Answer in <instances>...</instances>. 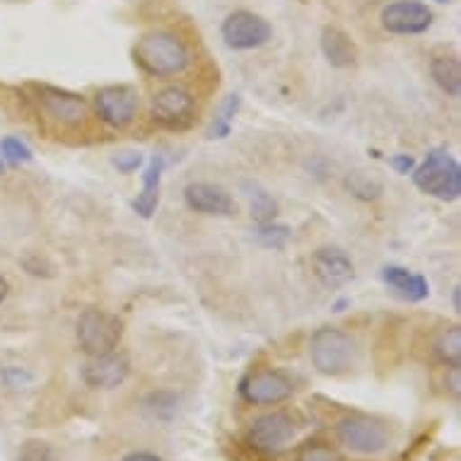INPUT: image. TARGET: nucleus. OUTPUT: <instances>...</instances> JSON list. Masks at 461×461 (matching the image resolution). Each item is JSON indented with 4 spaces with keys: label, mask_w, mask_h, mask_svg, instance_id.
<instances>
[{
    "label": "nucleus",
    "mask_w": 461,
    "mask_h": 461,
    "mask_svg": "<svg viewBox=\"0 0 461 461\" xmlns=\"http://www.w3.org/2000/svg\"><path fill=\"white\" fill-rule=\"evenodd\" d=\"M133 59L152 77H175L189 66V49L172 32H148L133 44Z\"/></svg>",
    "instance_id": "nucleus-1"
},
{
    "label": "nucleus",
    "mask_w": 461,
    "mask_h": 461,
    "mask_svg": "<svg viewBox=\"0 0 461 461\" xmlns=\"http://www.w3.org/2000/svg\"><path fill=\"white\" fill-rule=\"evenodd\" d=\"M418 189L439 201H456L461 196V165L452 152L435 148L411 172Z\"/></svg>",
    "instance_id": "nucleus-2"
},
{
    "label": "nucleus",
    "mask_w": 461,
    "mask_h": 461,
    "mask_svg": "<svg viewBox=\"0 0 461 461\" xmlns=\"http://www.w3.org/2000/svg\"><path fill=\"white\" fill-rule=\"evenodd\" d=\"M310 357L317 372L326 377H340L348 375L357 363L356 340L348 333L333 329V326H321L312 333Z\"/></svg>",
    "instance_id": "nucleus-3"
},
{
    "label": "nucleus",
    "mask_w": 461,
    "mask_h": 461,
    "mask_svg": "<svg viewBox=\"0 0 461 461\" xmlns=\"http://www.w3.org/2000/svg\"><path fill=\"white\" fill-rule=\"evenodd\" d=\"M77 343L85 356L97 357L116 350L123 336V321L102 310H85L76 324Z\"/></svg>",
    "instance_id": "nucleus-4"
},
{
    "label": "nucleus",
    "mask_w": 461,
    "mask_h": 461,
    "mask_svg": "<svg viewBox=\"0 0 461 461\" xmlns=\"http://www.w3.org/2000/svg\"><path fill=\"white\" fill-rule=\"evenodd\" d=\"M32 90H34L32 99H34L39 113L44 116L46 122L56 123L61 129H77V126H83L87 122L90 109H87V102L80 95L59 90V87H51V85H34Z\"/></svg>",
    "instance_id": "nucleus-5"
},
{
    "label": "nucleus",
    "mask_w": 461,
    "mask_h": 461,
    "mask_svg": "<svg viewBox=\"0 0 461 461\" xmlns=\"http://www.w3.org/2000/svg\"><path fill=\"white\" fill-rule=\"evenodd\" d=\"M220 34H222V41L230 49H235V51H251V49L268 44L273 37V30L268 20H264L257 13H251V10H235V13H230L222 20Z\"/></svg>",
    "instance_id": "nucleus-6"
},
{
    "label": "nucleus",
    "mask_w": 461,
    "mask_h": 461,
    "mask_svg": "<svg viewBox=\"0 0 461 461\" xmlns=\"http://www.w3.org/2000/svg\"><path fill=\"white\" fill-rule=\"evenodd\" d=\"M295 392L293 379L285 372L271 370H251L247 377L240 382V396L251 406H278L287 401Z\"/></svg>",
    "instance_id": "nucleus-7"
},
{
    "label": "nucleus",
    "mask_w": 461,
    "mask_h": 461,
    "mask_svg": "<svg viewBox=\"0 0 461 461\" xmlns=\"http://www.w3.org/2000/svg\"><path fill=\"white\" fill-rule=\"evenodd\" d=\"M336 432H339L340 442L348 447L350 452L357 454L384 452L386 447H389V439H392L389 428L382 420L372 416H363V413L343 418Z\"/></svg>",
    "instance_id": "nucleus-8"
},
{
    "label": "nucleus",
    "mask_w": 461,
    "mask_h": 461,
    "mask_svg": "<svg viewBox=\"0 0 461 461\" xmlns=\"http://www.w3.org/2000/svg\"><path fill=\"white\" fill-rule=\"evenodd\" d=\"M138 106V90L131 85H106L95 95V112L112 129H126L136 122Z\"/></svg>",
    "instance_id": "nucleus-9"
},
{
    "label": "nucleus",
    "mask_w": 461,
    "mask_h": 461,
    "mask_svg": "<svg viewBox=\"0 0 461 461\" xmlns=\"http://www.w3.org/2000/svg\"><path fill=\"white\" fill-rule=\"evenodd\" d=\"M297 435L295 418L285 413V411H273L266 416L257 418L249 428V445L258 452L278 454L293 445Z\"/></svg>",
    "instance_id": "nucleus-10"
},
{
    "label": "nucleus",
    "mask_w": 461,
    "mask_h": 461,
    "mask_svg": "<svg viewBox=\"0 0 461 461\" xmlns=\"http://www.w3.org/2000/svg\"><path fill=\"white\" fill-rule=\"evenodd\" d=\"M379 20L389 34L413 37V34H423V32L430 30L435 15L420 0H396L382 10Z\"/></svg>",
    "instance_id": "nucleus-11"
},
{
    "label": "nucleus",
    "mask_w": 461,
    "mask_h": 461,
    "mask_svg": "<svg viewBox=\"0 0 461 461\" xmlns=\"http://www.w3.org/2000/svg\"><path fill=\"white\" fill-rule=\"evenodd\" d=\"M194 112H196V99L189 90L184 87H165L159 90L150 102V113L152 119L162 126H169V129H184L189 126L191 119H194Z\"/></svg>",
    "instance_id": "nucleus-12"
},
{
    "label": "nucleus",
    "mask_w": 461,
    "mask_h": 461,
    "mask_svg": "<svg viewBox=\"0 0 461 461\" xmlns=\"http://www.w3.org/2000/svg\"><path fill=\"white\" fill-rule=\"evenodd\" d=\"M184 201L189 205V211L201 212V215H212V218L237 215L235 198L230 196L222 186H215L211 182H191L184 189Z\"/></svg>",
    "instance_id": "nucleus-13"
},
{
    "label": "nucleus",
    "mask_w": 461,
    "mask_h": 461,
    "mask_svg": "<svg viewBox=\"0 0 461 461\" xmlns=\"http://www.w3.org/2000/svg\"><path fill=\"white\" fill-rule=\"evenodd\" d=\"M312 271L321 285L329 287V290H339L353 280L356 266H353L348 254L339 247H321L312 254Z\"/></svg>",
    "instance_id": "nucleus-14"
},
{
    "label": "nucleus",
    "mask_w": 461,
    "mask_h": 461,
    "mask_svg": "<svg viewBox=\"0 0 461 461\" xmlns=\"http://www.w3.org/2000/svg\"><path fill=\"white\" fill-rule=\"evenodd\" d=\"M129 372V357L112 350V353L92 357L90 363H85L83 379L90 389H116L126 382Z\"/></svg>",
    "instance_id": "nucleus-15"
},
{
    "label": "nucleus",
    "mask_w": 461,
    "mask_h": 461,
    "mask_svg": "<svg viewBox=\"0 0 461 461\" xmlns=\"http://www.w3.org/2000/svg\"><path fill=\"white\" fill-rule=\"evenodd\" d=\"M382 280L392 290L393 295H399L406 303H423L430 295V285L420 273H413L403 266H384L382 268Z\"/></svg>",
    "instance_id": "nucleus-16"
},
{
    "label": "nucleus",
    "mask_w": 461,
    "mask_h": 461,
    "mask_svg": "<svg viewBox=\"0 0 461 461\" xmlns=\"http://www.w3.org/2000/svg\"><path fill=\"white\" fill-rule=\"evenodd\" d=\"M319 44H321L324 59L331 63L333 68H350V66H356V41H353L346 32L339 30V27H331V24L324 27V30H321V37H319Z\"/></svg>",
    "instance_id": "nucleus-17"
},
{
    "label": "nucleus",
    "mask_w": 461,
    "mask_h": 461,
    "mask_svg": "<svg viewBox=\"0 0 461 461\" xmlns=\"http://www.w3.org/2000/svg\"><path fill=\"white\" fill-rule=\"evenodd\" d=\"M162 169H165V159L155 155V158L148 162L143 175V189L133 198V211L140 215V218H152L159 205V186H162Z\"/></svg>",
    "instance_id": "nucleus-18"
},
{
    "label": "nucleus",
    "mask_w": 461,
    "mask_h": 461,
    "mask_svg": "<svg viewBox=\"0 0 461 461\" xmlns=\"http://www.w3.org/2000/svg\"><path fill=\"white\" fill-rule=\"evenodd\" d=\"M430 76L447 97H461V63L456 56H435L430 63Z\"/></svg>",
    "instance_id": "nucleus-19"
},
{
    "label": "nucleus",
    "mask_w": 461,
    "mask_h": 461,
    "mask_svg": "<svg viewBox=\"0 0 461 461\" xmlns=\"http://www.w3.org/2000/svg\"><path fill=\"white\" fill-rule=\"evenodd\" d=\"M432 353L447 367H461V326H445L432 340Z\"/></svg>",
    "instance_id": "nucleus-20"
},
{
    "label": "nucleus",
    "mask_w": 461,
    "mask_h": 461,
    "mask_svg": "<svg viewBox=\"0 0 461 461\" xmlns=\"http://www.w3.org/2000/svg\"><path fill=\"white\" fill-rule=\"evenodd\" d=\"M242 104V97L240 95H230V97L220 104V112L215 116V122H212L211 131H208V136L211 138H227L230 136V131H232V123H235L237 109Z\"/></svg>",
    "instance_id": "nucleus-21"
},
{
    "label": "nucleus",
    "mask_w": 461,
    "mask_h": 461,
    "mask_svg": "<svg viewBox=\"0 0 461 461\" xmlns=\"http://www.w3.org/2000/svg\"><path fill=\"white\" fill-rule=\"evenodd\" d=\"M247 196H249L251 218H257L258 222H271L273 215H276V211H278V205H276V201H273L271 194H266L264 189L254 186V189H251V194H247Z\"/></svg>",
    "instance_id": "nucleus-22"
},
{
    "label": "nucleus",
    "mask_w": 461,
    "mask_h": 461,
    "mask_svg": "<svg viewBox=\"0 0 461 461\" xmlns=\"http://www.w3.org/2000/svg\"><path fill=\"white\" fill-rule=\"evenodd\" d=\"M0 158L3 162H10V165H24L32 159L30 145L23 143L20 138L5 136L0 140Z\"/></svg>",
    "instance_id": "nucleus-23"
},
{
    "label": "nucleus",
    "mask_w": 461,
    "mask_h": 461,
    "mask_svg": "<svg viewBox=\"0 0 461 461\" xmlns=\"http://www.w3.org/2000/svg\"><path fill=\"white\" fill-rule=\"evenodd\" d=\"M17 461H56V452L44 439H27L17 452Z\"/></svg>",
    "instance_id": "nucleus-24"
},
{
    "label": "nucleus",
    "mask_w": 461,
    "mask_h": 461,
    "mask_svg": "<svg viewBox=\"0 0 461 461\" xmlns=\"http://www.w3.org/2000/svg\"><path fill=\"white\" fill-rule=\"evenodd\" d=\"M348 189H350V194L357 198H377L379 191H382V186H379L377 182H372L370 176L350 175Z\"/></svg>",
    "instance_id": "nucleus-25"
},
{
    "label": "nucleus",
    "mask_w": 461,
    "mask_h": 461,
    "mask_svg": "<svg viewBox=\"0 0 461 461\" xmlns=\"http://www.w3.org/2000/svg\"><path fill=\"white\" fill-rule=\"evenodd\" d=\"M287 237V227L280 225H268V222H261V230H258V240L266 244V247H273V249H280V247H285Z\"/></svg>",
    "instance_id": "nucleus-26"
},
{
    "label": "nucleus",
    "mask_w": 461,
    "mask_h": 461,
    "mask_svg": "<svg viewBox=\"0 0 461 461\" xmlns=\"http://www.w3.org/2000/svg\"><path fill=\"white\" fill-rule=\"evenodd\" d=\"M113 167L122 172V175H133L136 172L138 167L143 165V155L136 150H126V152H116L113 155Z\"/></svg>",
    "instance_id": "nucleus-27"
},
{
    "label": "nucleus",
    "mask_w": 461,
    "mask_h": 461,
    "mask_svg": "<svg viewBox=\"0 0 461 461\" xmlns=\"http://www.w3.org/2000/svg\"><path fill=\"white\" fill-rule=\"evenodd\" d=\"M297 461H340V459L331 447L310 445V447H304L303 452H300Z\"/></svg>",
    "instance_id": "nucleus-28"
},
{
    "label": "nucleus",
    "mask_w": 461,
    "mask_h": 461,
    "mask_svg": "<svg viewBox=\"0 0 461 461\" xmlns=\"http://www.w3.org/2000/svg\"><path fill=\"white\" fill-rule=\"evenodd\" d=\"M392 167L399 175H411L416 169V159L411 158V155H393Z\"/></svg>",
    "instance_id": "nucleus-29"
},
{
    "label": "nucleus",
    "mask_w": 461,
    "mask_h": 461,
    "mask_svg": "<svg viewBox=\"0 0 461 461\" xmlns=\"http://www.w3.org/2000/svg\"><path fill=\"white\" fill-rule=\"evenodd\" d=\"M445 384H447V389L454 393V396H459L461 393V367H447Z\"/></svg>",
    "instance_id": "nucleus-30"
},
{
    "label": "nucleus",
    "mask_w": 461,
    "mask_h": 461,
    "mask_svg": "<svg viewBox=\"0 0 461 461\" xmlns=\"http://www.w3.org/2000/svg\"><path fill=\"white\" fill-rule=\"evenodd\" d=\"M122 461H162L158 456V454H152V452H131L126 454Z\"/></svg>",
    "instance_id": "nucleus-31"
},
{
    "label": "nucleus",
    "mask_w": 461,
    "mask_h": 461,
    "mask_svg": "<svg viewBox=\"0 0 461 461\" xmlns=\"http://www.w3.org/2000/svg\"><path fill=\"white\" fill-rule=\"evenodd\" d=\"M452 303H454V312H461V287H459V285L454 287Z\"/></svg>",
    "instance_id": "nucleus-32"
},
{
    "label": "nucleus",
    "mask_w": 461,
    "mask_h": 461,
    "mask_svg": "<svg viewBox=\"0 0 461 461\" xmlns=\"http://www.w3.org/2000/svg\"><path fill=\"white\" fill-rule=\"evenodd\" d=\"M8 290H10L8 280H5V278H3V276H0V303H3L5 297H8Z\"/></svg>",
    "instance_id": "nucleus-33"
},
{
    "label": "nucleus",
    "mask_w": 461,
    "mask_h": 461,
    "mask_svg": "<svg viewBox=\"0 0 461 461\" xmlns=\"http://www.w3.org/2000/svg\"><path fill=\"white\" fill-rule=\"evenodd\" d=\"M350 300H339V303L333 304V312H343V307H348Z\"/></svg>",
    "instance_id": "nucleus-34"
},
{
    "label": "nucleus",
    "mask_w": 461,
    "mask_h": 461,
    "mask_svg": "<svg viewBox=\"0 0 461 461\" xmlns=\"http://www.w3.org/2000/svg\"><path fill=\"white\" fill-rule=\"evenodd\" d=\"M5 172V162H3V158H0V175Z\"/></svg>",
    "instance_id": "nucleus-35"
},
{
    "label": "nucleus",
    "mask_w": 461,
    "mask_h": 461,
    "mask_svg": "<svg viewBox=\"0 0 461 461\" xmlns=\"http://www.w3.org/2000/svg\"><path fill=\"white\" fill-rule=\"evenodd\" d=\"M438 3H452V0H438Z\"/></svg>",
    "instance_id": "nucleus-36"
},
{
    "label": "nucleus",
    "mask_w": 461,
    "mask_h": 461,
    "mask_svg": "<svg viewBox=\"0 0 461 461\" xmlns=\"http://www.w3.org/2000/svg\"><path fill=\"white\" fill-rule=\"evenodd\" d=\"M10 3H20V0H10Z\"/></svg>",
    "instance_id": "nucleus-37"
}]
</instances>
